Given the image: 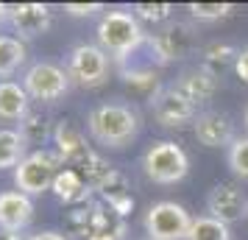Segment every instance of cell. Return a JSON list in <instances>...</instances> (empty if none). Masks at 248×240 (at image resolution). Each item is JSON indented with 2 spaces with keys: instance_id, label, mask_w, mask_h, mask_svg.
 <instances>
[{
  "instance_id": "1",
  "label": "cell",
  "mask_w": 248,
  "mask_h": 240,
  "mask_svg": "<svg viewBox=\"0 0 248 240\" xmlns=\"http://www.w3.org/2000/svg\"><path fill=\"white\" fill-rule=\"evenodd\" d=\"M87 128L95 143L106 148H123L140 131V117L125 103H101L87 114Z\"/></svg>"
},
{
  "instance_id": "2",
  "label": "cell",
  "mask_w": 248,
  "mask_h": 240,
  "mask_svg": "<svg viewBox=\"0 0 248 240\" xmlns=\"http://www.w3.org/2000/svg\"><path fill=\"white\" fill-rule=\"evenodd\" d=\"M95 34H98V48L114 56L117 62L128 59L148 39L142 23L131 12H103Z\"/></svg>"
},
{
  "instance_id": "3",
  "label": "cell",
  "mask_w": 248,
  "mask_h": 240,
  "mask_svg": "<svg viewBox=\"0 0 248 240\" xmlns=\"http://www.w3.org/2000/svg\"><path fill=\"white\" fill-rule=\"evenodd\" d=\"M62 157L56 151H47V148H39L34 154H28L17 168H14V184L17 190L25 195H42L47 193L53 182H56L59 171H62Z\"/></svg>"
},
{
  "instance_id": "4",
  "label": "cell",
  "mask_w": 248,
  "mask_h": 240,
  "mask_svg": "<svg viewBox=\"0 0 248 240\" xmlns=\"http://www.w3.org/2000/svg\"><path fill=\"white\" fill-rule=\"evenodd\" d=\"M145 45L151 48V56L159 64H170V62H181L190 53L198 50V31L190 23H165L156 34H151L145 39Z\"/></svg>"
},
{
  "instance_id": "5",
  "label": "cell",
  "mask_w": 248,
  "mask_h": 240,
  "mask_svg": "<svg viewBox=\"0 0 248 240\" xmlns=\"http://www.w3.org/2000/svg\"><path fill=\"white\" fill-rule=\"evenodd\" d=\"M142 171H145V176L151 182L156 184H176L190 171V157L173 140H162V143H154L145 151Z\"/></svg>"
},
{
  "instance_id": "6",
  "label": "cell",
  "mask_w": 248,
  "mask_h": 240,
  "mask_svg": "<svg viewBox=\"0 0 248 240\" xmlns=\"http://www.w3.org/2000/svg\"><path fill=\"white\" fill-rule=\"evenodd\" d=\"M67 76L84 90H98L109 79V53L98 45H76L67 56Z\"/></svg>"
},
{
  "instance_id": "7",
  "label": "cell",
  "mask_w": 248,
  "mask_h": 240,
  "mask_svg": "<svg viewBox=\"0 0 248 240\" xmlns=\"http://www.w3.org/2000/svg\"><path fill=\"white\" fill-rule=\"evenodd\" d=\"M192 215L176 201H156L145 212L148 240H187Z\"/></svg>"
},
{
  "instance_id": "8",
  "label": "cell",
  "mask_w": 248,
  "mask_h": 240,
  "mask_svg": "<svg viewBox=\"0 0 248 240\" xmlns=\"http://www.w3.org/2000/svg\"><path fill=\"white\" fill-rule=\"evenodd\" d=\"M70 84L73 81H70L67 70L53 64V62H36V64H31L25 70V76H23V87L28 92V98L42 101V103L59 101L70 90Z\"/></svg>"
},
{
  "instance_id": "9",
  "label": "cell",
  "mask_w": 248,
  "mask_h": 240,
  "mask_svg": "<svg viewBox=\"0 0 248 240\" xmlns=\"http://www.w3.org/2000/svg\"><path fill=\"white\" fill-rule=\"evenodd\" d=\"M148 103H151V114L159 120V126L165 128H181L187 123H195V117H198L195 103L181 90H176V84L162 87Z\"/></svg>"
},
{
  "instance_id": "10",
  "label": "cell",
  "mask_w": 248,
  "mask_h": 240,
  "mask_svg": "<svg viewBox=\"0 0 248 240\" xmlns=\"http://www.w3.org/2000/svg\"><path fill=\"white\" fill-rule=\"evenodd\" d=\"M206 209H209V215L215 221L229 226V224H237V221L248 218V198L240 184L220 182L215 184L209 190V195H206Z\"/></svg>"
},
{
  "instance_id": "11",
  "label": "cell",
  "mask_w": 248,
  "mask_h": 240,
  "mask_svg": "<svg viewBox=\"0 0 248 240\" xmlns=\"http://www.w3.org/2000/svg\"><path fill=\"white\" fill-rule=\"evenodd\" d=\"M192 134L206 148H226V151L237 140L234 123L223 112H201L195 117V123H192Z\"/></svg>"
},
{
  "instance_id": "12",
  "label": "cell",
  "mask_w": 248,
  "mask_h": 240,
  "mask_svg": "<svg viewBox=\"0 0 248 240\" xmlns=\"http://www.w3.org/2000/svg\"><path fill=\"white\" fill-rule=\"evenodd\" d=\"M53 23L50 6L45 3H17L9 6V25L20 34V39H36Z\"/></svg>"
},
{
  "instance_id": "13",
  "label": "cell",
  "mask_w": 248,
  "mask_h": 240,
  "mask_svg": "<svg viewBox=\"0 0 248 240\" xmlns=\"http://www.w3.org/2000/svg\"><path fill=\"white\" fill-rule=\"evenodd\" d=\"M34 221V201L31 195L20 190H6L0 193V229L6 232H23Z\"/></svg>"
},
{
  "instance_id": "14",
  "label": "cell",
  "mask_w": 248,
  "mask_h": 240,
  "mask_svg": "<svg viewBox=\"0 0 248 240\" xmlns=\"http://www.w3.org/2000/svg\"><path fill=\"white\" fill-rule=\"evenodd\" d=\"M53 140H56V154L62 157V162H64V165L78 168L81 162L92 154V151L87 148V143H84V134H81L73 123H67V120H62V123L56 126Z\"/></svg>"
},
{
  "instance_id": "15",
  "label": "cell",
  "mask_w": 248,
  "mask_h": 240,
  "mask_svg": "<svg viewBox=\"0 0 248 240\" xmlns=\"http://www.w3.org/2000/svg\"><path fill=\"white\" fill-rule=\"evenodd\" d=\"M123 238V218L112 207H90V235L84 240H120Z\"/></svg>"
},
{
  "instance_id": "16",
  "label": "cell",
  "mask_w": 248,
  "mask_h": 240,
  "mask_svg": "<svg viewBox=\"0 0 248 240\" xmlns=\"http://www.w3.org/2000/svg\"><path fill=\"white\" fill-rule=\"evenodd\" d=\"M28 92L17 81H0V120L14 123L28 114Z\"/></svg>"
},
{
  "instance_id": "17",
  "label": "cell",
  "mask_w": 248,
  "mask_h": 240,
  "mask_svg": "<svg viewBox=\"0 0 248 240\" xmlns=\"http://www.w3.org/2000/svg\"><path fill=\"white\" fill-rule=\"evenodd\" d=\"M50 190H53L56 198L59 201H64V204H81V201H87V195H90L92 187L84 182V176H81L78 171H73V168H62Z\"/></svg>"
},
{
  "instance_id": "18",
  "label": "cell",
  "mask_w": 248,
  "mask_h": 240,
  "mask_svg": "<svg viewBox=\"0 0 248 240\" xmlns=\"http://www.w3.org/2000/svg\"><path fill=\"white\" fill-rule=\"evenodd\" d=\"M176 90H181L192 103H206L217 92V79H212L209 73H203L201 67H195L176 81Z\"/></svg>"
},
{
  "instance_id": "19",
  "label": "cell",
  "mask_w": 248,
  "mask_h": 240,
  "mask_svg": "<svg viewBox=\"0 0 248 240\" xmlns=\"http://www.w3.org/2000/svg\"><path fill=\"white\" fill-rule=\"evenodd\" d=\"M237 56H240V50H237V48L212 42L209 48H203V50H201V64H198V67H201L203 73H209L212 79H220L229 67H234Z\"/></svg>"
},
{
  "instance_id": "20",
  "label": "cell",
  "mask_w": 248,
  "mask_h": 240,
  "mask_svg": "<svg viewBox=\"0 0 248 240\" xmlns=\"http://www.w3.org/2000/svg\"><path fill=\"white\" fill-rule=\"evenodd\" d=\"M25 160V140L14 128H0V171L17 168Z\"/></svg>"
},
{
  "instance_id": "21",
  "label": "cell",
  "mask_w": 248,
  "mask_h": 240,
  "mask_svg": "<svg viewBox=\"0 0 248 240\" xmlns=\"http://www.w3.org/2000/svg\"><path fill=\"white\" fill-rule=\"evenodd\" d=\"M25 45L17 36H0V76H12L25 64Z\"/></svg>"
},
{
  "instance_id": "22",
  "label": "cell",
  "mask_w": 248,
  "mask_h": 240,
  "mask_svg": "<svg viewBox=\"0 0 248 240\" xmlns=\"http://www.w3.org/2000/svg\"><path fill=\"white\" fill-rule=\"evenodd\" d=\"M187 240H232V232H229L226 224L215 221L212 215H201V218H192Z\"/></svg>"
},
{
  "instance_id": "23",
  "label": "cell",
  "mask_w": 248,
  "mask_h": 240,
  "mask_svg": "<svg viewBox=\"0 0 248 240\" xmlns=\"http://www.w3.org/2000/svg\"><path fill=\"white\" fill-rule=\"evenodd\" d=\"M20 137L25 140V145H45V140L50 137L47 120L42 114L28 112L23 120H20Z\"/></svg>"
},
{
  "instance_id": "24",
  "label": "cell",
  "mask_w": 248,
  "mask_h": 240,
  "mask_svg": "<svg viewBox=\"0 0 248 240\" xmlns=\"http://www.w3.org/2000/svg\"><path fill=\"white\" fill-rule=\"evenodd\" d=\"M226 162H229V171L234 173L237 179L248 182V137H237L229 151H226Z\"/></svg>"
},
{
  "instance_id": "25",
  "label": "cell",
  "mask_w": 248,
  "mask_h": 240,
  "mask_svg": "<svg viewBox=\"0 0 248 240\" xmlns=\"http://www.w3.org/2000/svg\"><path fill=\"white\" fill-rule=\"evenodd\" d=\"M187 12L198 23H215V20L229 17L234 12V6L232 3H187Z\"/></svg>"
},
{
  "instance_id": "26",
  "label": "cell",
  "mask_w": 248,
  "mask_h": 240,
  "mask_svg": "<svg viewBox=\"0 0 248 240\" xmlns=\"http://www.w3.org/2000/svg\"><path fill=\"white\" fill-rule=\"evenodd\" d=\"M170 12H173L170 3H137L134 9H131V14L140 23H154V25L170 23Z\"/></svg>"
},
{
  "instance_id": "27",
  "label": "cell",
  "mask_w": 248,
  "mask_h": 240,
  "mask_svg": "<svg viewBox=\"0 0 248 240\" xmlns=\"http://www.w3.org/2000/svg\"><path fill=\"white\" fill-rule=\"evenodd\" d=\"M64 12L70 17H95L98 12H103L101 3H64Z\"/></svg>"
},
{
  "instance_id": "28",
  "label": "cell",
  "mask_w": 248,
  "mask_h": 240,
  "mask_svg": "<svg viewBox=\"0 0 248 240\" xmlns=\"http://www.w3.org/2000/svg\"><path fill=\"white\" fill-rule=\"evenodd\" d=\"M234 73L243 84H248V48L240 50V56H237V62H234Z\"/></svg>"
},
{
  "instance_id": "29",
  "label": "cell",
  "mask_w": 248,
  "mask_h": 240,
  "mask_svg": "<svg viewBox=\"0 0 248 240\" xmlns=\"http://www.w3.org/2000/svg\"><path fill=\"white\" fill-rule=\"evenodd\" d=\"M28 240H70V238L59 235V232H36V235H31Z\"/></svg>"
},
{
  "instance_id": "30",
  "label": "cell",
  "mask_w": 248,
  "mask_h": 240,
  "mask_svg": "<svg viewBox=\"0 0 248 240\" xmlns=\"http://www.w3.org/2000/svg\"><path fill=\"white\" fill-rule=\"evenodd\" d=\"M0 240H25L20 232H6V229H0Z\"/></svg>"
},
{
  "instance_id": "31",
  "label": "cell",
  "mask_w": 248,
  "mask_h": 240,
  "mask_svg": "<svg viewBox=\"0 0 248 240\" xmlns=\"http://www.w3.org/2000/svg\"><path fill=\"white\" fill-rule=\"evenodd\" d=\"M3 23H9V6L6 3H0V25Z\"/></svg>"
},
{
  "instance_id": "32",
  "label": "cell",
  "mask_w": 248,
  "mask_h": 240,
  "mask_svg": "<svg viewBox=\"0 0 248 240\" xmlns=\"http://www.w3.org/2000/svg\"><path fill=\"white\" fill-rule=\"evenodd\" d=\"M243 123H246V131H248V106H246V112H243Z\"/></svg>"
}]
</instances>
